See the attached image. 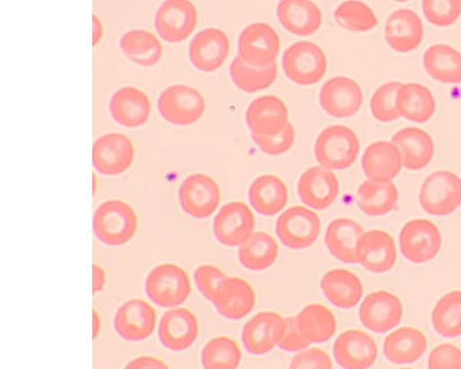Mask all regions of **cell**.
<instances>
[{"label":"cell","instance_id":"obj_1","mask_svg":"<svg viewBox=\"0 0 461 369\" xmlns=\"http://www.w3.org/2000/svg\"><path fill=\"white\" fill-rule=\"evenodd\" d=\"M138 230V213L122 200L105 201L95 212L94 232L104 245L124 246L135 238Z\"/></svg>","mask_w":461,"mask_h":369},{"label":"cell","instance_id":"obj_2","mask_svg":"<svg viewBox=\"0 0 461 369\" xmlns=\"http://www.w3.org/2000/svg\"><path fill=\"white\" fill-rule=\"evenodd\" d=\"M360 153V140L356 132L344 125L325 128L317 137L315 156L321 166L330 170L351 167Z\"/></svg>","mask_w":461,"mask_h":369},{"label":"cell","instance_id":"obj_3","mask_svg":"<svg viewBox=\"0 0 461 369\" xmlns=\"http://www.w3.org/2000/svg\"><path fill=\"white\" fill-rule=\"evenodd\" d=\"M145 290L153 303L163 308H174L188 300L192 286L183 267L167 263L150 270L145 280Z\"/></svg>","mask_w":461,"mask_h":369},{"label":"cell","instance_id":"obj_4","mask_svg":"<svg viewBox=\"0 0 461 369\" xmlns=\"http://www.w3.org/2000/svg\"><path fill=\"white\" fill-rule=\"evenodd\" d=\"M419 202L431 215H450L461 206V177L446 169L433 172L421 184Z\"/></svg>","mask_w":461,"mask_h":369},{"label":"cell","instance_id":"obj_5","mask_svg":"<svg viewBox=\"0 0 461 369\" xmlns=\"http://www.w3.org/2000/svg\"><path fill=\"white\" fill-rule=\"evenodd\" d=\"M283 68L292 82L302 86H311L325 76L328 58L317 44L299 41L285 51Z\"/></svg>","mask_w":461,"mask_h":369},{"label":"cell","instance_id":"obj_6","mask_svg":"<svg viewBox=\"0 0 461 369\" xmlns=\"http://www.w3.org/2000/svg\"><path fill=\"white\" fill-rule=\"evenodd\" d=\"M400 248L414 265L427 264L440 253L443 238L438 227L424 218L412 219L403 226L399 237Z\"/></svg>","mask_w":461,"mask_h":369},{"label":"cell","instance_id":"obj_7","mask_svg":"<svg viewBox=\"0 0 461 369\" xmlns=\"http://www.w3.org/2000/svg\"><path fill=\"white\" fill-rule=\"evenodd\" d=\"M160 114L170 123L188 126L198 122L206 111L204 96L194 87L174 85L158 97Z\"/></svg>","mask_w":461,"mask_h":369},{"label":"cell","instance_id":"obj_8","mask_svg":"<svg viewBox=\"0 0 461 369\" xmlns=\"http://www.w3.org/2000/svg\"><path fill=\"white\" fill-rule=\"evenodd\" d=\"M182 210L191 217L204 219L212 215L221 202L218 182L209 175L191 174L181 183L177 193Z\"/></svg>","mask_w":461,"mask_h":369},{"label":"cell","instance_id":"obj_9","mask_svg":"<svg viewBox=\"0 0 461 369\" xmlns=\"http://www.w3.org/2000/svg\"><path fill=\"white\" fill-rule=\"evenodd\" d=\"M276 230L284 246L291 249H304L317 242L321 231V220L314 211L295 205L279 216Z\"/></svg>","mask_w":461,"mask_h":369},{"label":"cell","instance_id":"obj_10","mask_svg":"<svg viewBox=\"0 0 461 369\" xmlns=\"http://www.w3.org/2000/svg\"><path fill=\"white\" fill-rule=\"evenodd\" d=\"M280 50L279 34L266 22L251 23L240 35V57L252 67L266 68L276 64Z\"/></svg>","mask_w":461,"mask_h":369},{"label":"cell","instance_id":"obj_11","mask_svg":"<svg viewBox=\"0 0 461 369\" xmlns=\"http://www.w3.org/2000/svg\"><path fill=\"white\" fill-rule=\"evenodd\" d=\"M153 22L164 40L181 43L197 28L199 13L187 0H167L158 6Z\"/></svg>","mask_w":461,"mask_h":369},{"label":"cell","instance_id":"obj_12","mask_svg":"<svg viewBox=\"0 0 461 369\" xmlns=\"http://www.w3.org/2000/svg\"><path fill=\"white\" fill-rule=\"evenodd\" d=\"M158 311L142 299L125 302L115 312L113 329L128 342H142L153 335L158 325Z\"/></svg>","mask_w":461,"mask_h":369},{"label":"cell","instance_id":"obj_13","mask_svg":"<svg viewBox=\"0 0 461 369\" xmlns=\"http://www.w3.org/2000/svg\"><path fill=\"white\" fill-rule=\"evenodd\" d=\"M404 315V307L394 292L377 290L369 292L359 309L362 324L376 334H386L397 327Z\"/></svg>","mask_w":461,"mask_h":369},{"label":"cell","instance_id":"obj_14","mask_svg":"<svg viewBox=\"0 0 461 369\" xmlns=\"http://www.w3.org/2000/svg\"><path fill=\"white\" fill-rule=\"evenodd\" d=\"M135 153V146L127 135L121 132L105 133L94 143L93 164L101 174L120 175L132 166Z\"/></svg>","mask_w":461,"mask_h":369},{"label":"cell","instance_id":"obj_15","mask_svg":"<svg viewBox=\"0 0 461 369\" xmlns=\"http://www.w3.org/2000/svg\"><path fill=\"white\" fill-rule=\"evenodd\" d=\"M255 226V215L248 204L232 202L223 205L215 216L213 234L223 246L238 247L253 234Z\"/></svg>","mask_w":461,"mask_h":369},{"label":"cell","instance_id":"obj_16","mask_svg":"<svg viewBox=\"0 0 461 369\" xmlns=\"http://www.w3.org/2000/svg\"><path fill=\"white\" fill-rule=\"evenodd\" d=\"M333 355L343 369H369L376 362L378 346L367 332L348 329L337 338L333 345Z\"/></svg>","mask_w":461,"mask_h":369},{"label":"cell","instance_id":"obj_17","mask_svg":"<svg viewBox=\"0 0 461 369\" xmlns=\"http://www.w3.org/2000/svg\"><path fill=\"white\" fill-rule=\"evenodd\" d=\"M320 104L329 115L345 119L357 115L364 103L361 86L349 77L328 80L320 92Z\"/></svg>","mask_w":461,"mask_h":369},{"label":"cell","instance_id":"obj_18","mask_svg":"<svg viewBox=\"0 0 461 369\" xmlns=\"http://www.w3.org/2000/svg\"><path fill=\"white\" fill-rule=\"evenodd\" d=\"M357 263L374 274L392 271L398 258L397 246L393 237L384 230H374L361 237L357 251Z\"/></svg>","mask_w":461,"mask_h":369},{"label":"cell","instance_id":"obj_19","mask_svg":"<svg viewBox=\"0 0 461 369\" xmlns=\"http://www.w3.org/2000/svg\"><path fill=\"white\" fill-rule=\"evenodd\" d=\"M197 316L185 308L172 309L162 317L158 337L161 344L174 352H182L194 346L199 338Z\"/></svg>","mask_w":461,"mask_h":369},{"label":"cell","instance_id":"obj_20","mask_svg":"<svg viewBox=\"0 0 461 369\" xmlns=\"http://www.w3.org/2000/svg\"><path fill=\"white\" fill-rule=\"evenodd\" d=\"M285 330V320L277 312L262 311L249 320L242 330V342L252 355H264L279 345Z\"/></svg>","mask_w":461,"mask_h":369},{"label":"cell","instance_id":"obj_21","mask_svg":"<svg viewBox=\"0 0 461 369\" xmlns=\"http://www.w3.org/2000/svg\"><path fill=\"white\" fill-rule=\"evenodd\" d=\"M230 53L228 35L218 28H205L190 41L188 56L192 65L204 72H213L225 62Z\"/></svg>","mask_w":461,"mask_h":369},{"label":"cell","instance_id":"obj_22","mask_svg":"<svg viewBox=\"0 0 461 369\" xmlns=\"http://www.w3.org/2000/svg\"><path fill=\"white\" fill-rule=\"evenodd\" d=\"M297 192L301 201L307 206L325 210L338 198L339 182L330 169L312 166L301 176Z\"/></svg>","mask_w":461,"mask_h":369},{"label":"cell","instance_id":"obj_23","mask_svg":"<svg viewBox=\"0 0 461 369\" xmlns=\"http://www.w3.org/2000/svg\"><path fill=\"white\" fill-rule=\"evenodd\" d=\"M384 37L387 44L396 52L410 53L418 49L424 40V24L413 11L399 9L387 20Z\"/></svg>","mask_w":461,"mask_h":369},{"label":"cell","instance_id":"obj_24","mask_svg":"<svg viewBox=\"0 0 461 369\" xmlns=\"http://www.w3.org/2000/svg\"><path fill=\"white\" fill-rule=\"evenodd\" d=\"M392 143L401 154L402 166L413 171L427 167L436 154L432 137L426 130L416 127L398 130L393 136Z\"/></svg>","mask_w":461,"mask_h":369},{"label":"cell","instance_id":"obj_25","mask_svg":"<svg viewBox=\"0 0 461 369\" xmlns=\"http://www.w3.org/2000/svg\"><path fill=\"white\" fill-rule=\"evenodd\" d=\"M113 119L128 128H139L147 123L151 104L146 93L135 86H124L115 91L109 100Z\"/></svg>","mask_w":461,"mask_h":369},{"label":"cell","instance_id":"obj_26","mask_svg":"<svg viewBox=\"0 0 461 369\" xmlns=\"http://www.w3.org/2000/svg\"><path fill=\"white\" fill-rule=\"evenodd\" d=\"M212 303L225 319L239 320L253 310L256 293L247 280L238 276H229Z\"/></svg>","mask_w":461,"mask_h":369},{"label":"cell","instance_id":"obj_27","mask_svg":"<svg viewBox=\"0 0 461 369\" xmlns=\"http://www.w3.org/2000/svg\"><path fill=\"white\" fill-rule=\"evenodd\" d=\"M285 103L275 95L253 100L246 112V122L251 132L268 135L284 130L289 123Z\"/></svg>","mask_w":461,"mask_h":369},{"label":"cell","instance_id":"obj_28","mask_svg":"<svg viewBox=\"0 0 461 369\" xmlns=\"http://www.w3.org/2000/svg\"><path fill=\"white\" fill-rule=\"evenodd\" d=\"M429 341L425 332L403 326L389 335L383 343L384 356L396 364H411L425 355Z\"/></svg>","mask_w":461,"mask_h":369},{"label":"cell","instance_id":"obj_29","mask_svg":"<svg viewBox=\"0 0 461 369\" xmlns=\"http://www.w3.org/2000/svg\"><path fill=\"white\" fill-rule=\"evenodd\" d=\"M364 233L358 221L348 217H339L328 226L325 244L330 253L339 262L357 264V246Z\"/></svg>","mask_w":461,"mask_h":369},{"label":"cell","instance_id":"obj_30","mask_svg":"<svg viewBox=\"0 0 461 369\" xmlns=\"http://www.w3.org/2000/svg\"><path fill=\"white\" fill-rule=\"evenodd\" d=\"M321 288L328 302L340 309L357 307L364 295L360 278L346 269L327 272L321 281Z\"/></svg>","mask_w":461,"mask_h":369},{"label":"cell","instance_id":"obj_31","mask_svg":"<svg viewBox=\"0 0 461 369\" xmlns=\"http://www.w3.org/2000/svg\"><path fill=\"white\" fill-rule=\"evenodd\" d=\"M277 17L287 32L298 36L314 34L323 22L321 10L309 0H284L277 6Z\"/></svg>","mask_w":461,"mask_h":369},{"label":"cell","instance_id":"obj_32","mask_svg":"<svg viewBox=\"0 0 461 369\" xmlns=\"http://www.w3.org/2000/svg\"><path fill=\"white\" fill-rule=\"evenodd\" d=\"M249 200L255 211L264 216H274L283 211L289 201L286 184L277 176H258L250 184Z\"/></svg>","mask_w":461,"mask_h":369},{"label":"cell","instance_id":"obj_33","mask_svg":"<svg viewBox=\"0 0 461 369\" xmlns=\"http://www.w3.org/2000/svg\"><path fill=\"white\" fill-rule=\"evenodd\" d=\"M362 167L370 180L392 181L401 173L402 160L394 144L376 141L367 146L362 158Z\"/></svg>","mask_w":461,"mask_h":369},{"label":"cell","instance_id":"obj_34","mask_svg":"<svg viewBox=\"0 0 461 369\" xmlns=\"http://www.w3.org/2000/svg\"><path fill=\"white\" fill-rule=\"evenodd\" d=\"M361 211L372 217L386 215L394 211L400 201L399 190L393 181H364L357 193Z\"/></svg>","mask_w":461,"mask_h":369},{"label":"cell","instance_id":"obj_35","mask_svg":"<svg viewBox=\"0 0 461 369\" xmlns=\"http://www.w3.org/2000/svg\"><path fill=\"white\" fill-rule=\"evenodd\" d=\"M401 117L407 121L425 123L430 121L437 110V102L432 92L425 86L402 84L397 97Z\"/></svg>","mask_w":461,"mask_h":369},{"label":"cell","instance_id":"obj_36","mask_svg":"<svg viewBox=\"0 0 461 369\" xmlns=\"http://www.w3.org/2000/svg\"><path fill=\"white\" fill-rule=\"evenodd\" d=\"M280 248L270 234L253 233L240 248V264L248 270L260 272L271 268L277 261Z\"/></svg>","mask_w":461,"mask_h":369},{"label":"cell","instance_id":"obj_37","mask_svg":"<svg viewBox=\"0 0 461 369\" xmlns=\"http://www.w3.org/2000/svg\"><path fill=\"white\" fill-rule=\"evenodd\" d=\"M424 67L435 81L446 85L461 83V53L446 44H435L424 55Z\"/></svg>","mask_w":461,"mask_h":369},{"label":"cell","instance_id":"obj_38","mask_svg":"<svg viewBox=\"0 0 461 369\" xmlns=\"http://www.w3.org/2000/svg\"><path fill=\"white\" fill-rule=\"evenodd\" d=\"M120 46L131 61L144 67L157 65L164 55V48L158 37L142 29L124 32Z\"/></svg>","mask_w":461,"mask_h":369},{"label":"cell","instance_id":"obj_39","mask_svg":"<svg viewBox=\"0 0 461 369\" xmlns=\"http://www.w3.org/2000/svg\"><path fill=\"white\" fill-rule=\"evenodd\" d=\"M298 326L311 344H321L330 340L336 334L337 319L321 304L305 306L296 316Z\"/></svg>","mask_w":461,"mask_h":369},{"label":"cell","instance_id":"obj_40","mask_svg":"<svg viewBox=\"0 0 461 369\" xmlns=\"http://www.w3.org/2000/svg\"><path fill=\"white\" fill-rule=\"evenodd\" d=\"M431 320L438 335L445 338L461 336V290H452L435 304Z\"/></svg>","mask_w":461,"mask_h":369},{"label":"cell","instance_id":"obj_41","mask_svg":"<svg viewBox=\"0 0 461 369\" xmlns=\"http://www.w3.org/2000/svg\"><path fill=\"white\" fill-rule=\"evenodd\" d=\"M229 72L230 79L241 91L257 93L275 84L278 67L276 63L266 68L252 67L239 56L230 64Z\"/></svg>","mask_w":461,"mask_h":369},{"label":"cell","instance_id":"obj_42","mask_svg":"<svg viewBox=\"0 0 461 369\" xmlns=\"http://www.w3.org/2000/svg\"><path fill=\"white\" fill-rule=\"evenodd\" d=\"M204 369H237L242 360L239 344L225 336L211 339L201 355Z\"/></svg>","mask_w":461,"mask_h":369},{"label":"cell","instance_id":"obj_43","mask_svg":"<svg viewBox=\"0 0 461 369\" xmlns=\"http://www.w3.org/2000/svg\"><path fill=\"white\" fill-rule=\"evenodd\" d=\"M334 18L339 26L354 32H369L378 23L374 11L361 2L340 4L334 13Z\"/></svg>","mask_w":461,"mask_h":369},{"label":"cell","instance_id":"obj_44","mask_svg":"<svg viewBox=\"0 0 461 369\" xmlns=\"http://www.w3.org/2000/svg\"><path fill=\"white\" fill-rule=\"evenodd\" d=\"M402 83L392 81L379 86L370 101L373 117L384 123L398 121L401 118L397 104L398 92Z\"/></svg>","mask_w":461,"mask_h":369},{"label":"cell","instance_id":"obj_45","mask_svg":"<svg viewBox=\"0 0 461 369\" xmlns=\"http://www.w3.org/2000/svg\"><path fill=\"white\" fill-rule=\"evenodd\" d=\"M251 137L263 153L277 157L291 149L295 140V130L293 124L289 122L279 132L268 135L251 132Z\"/></svg>","mask_w":461,"mask_h":369},{"label":"cell","instance_id":"obj_46","mask_svg":"<svg viewBox=\"0 0 461 369\" xmlns=\"http://www.w3.org/2000/svg\"><path fill=\"white\" fill-rule=\"evenodd\" d=\"M421 6L428 21L439 27L452 25L461 14V2L455 0H432L422 3Z\"/></svg>","mask_w":461,"mask_h":369},{"label":"cell","instance_id":"obj_47","mask_svg":"<svg viewBox=\"0 0 461 369\" xmlns=\"http://www.w3.org/2000/svg\"><path fill=\"white\" fill-rule=\"evenodd\" d=\"M228 277L221 268L210 265L201 266L194 272L199 291L211 302H213L217 292Z\"/></svg>","mask_w":461,"mask_h":369},{"label":"cell","instance_id":"obj_48","mask_svg":"<svg viewBox=\"0 0 461 369\" xmlns=\"http://www.w3.org/2000/svg\"><path fill=\"white\" fill-rule=\"evenodd\" d=\"M429 369H461V350L450 343L436 346L429 357Z\"/></svg>","mask_w":461,"mask_h":369},{"label":"cell","instance_id":"obj_49","mask_svg":"<svg viewBox=\"0 0 461 369\" xmlns=\"http://www.w3.org/2000/svg\"><path fill=\"white\" fill-rule=\"evenodd\" d=\"M290 369H333L330 356L320 348L303 350L295 355Z\"/></svg>","mask_w":461,"mask_h":369},{"label":"cell","instance_id":"obj_50","mask_svg":"<svg viewBox=\"0 0 461 369\" xmlns=\"http://www.w3.org/2000/svg\"><path fill=\"white\" fill-rule=\"evenodd\" d=\"M285 320V330L278 346L288 352H295L305 349L311 346L301 331L296 316H290Z\"/></svg>","mask_w":461,"mask_h":369},{"label":"cell","instance_id":"obj_51","mask_svg":"<svg viewBox=\"0 0 461 369\" xmlns=\"http://www.w3.org/2000/svg\"><path fill=\"white\" fill-rule=\"evenodd\" d=\"M124 369H171V367L158 357L140 356L131 360Z\"/></svg>","mask_w":461,"mask_h":369},{"label":"cell","instance_id":"obj_52","mask_svg":"<svg viewBox=\"0 0 461 369\" xmlns=\"http://www.w3.org/2000/svg\"><path fill=\"white\" fill-rule=\"evenodd\" d=\"M94 292H101L106 285L107 274L105 270L99 265L94 264Z\"/></svg>","mask_w":461,"mask_h":369},{"label":"cell","instance_id":"obj_53","mask_svg":"<svg viewBox=\"0 0 461 369\" xmlns=\"http://www.w3.org/2000/svg\"><path fill=\"white\" fill-rule=\"evenodd\" d=\"M93 27H94V46L96 47L102 40L104 36V24L102 20L98 17L96 14H94L93 16Z\"/></svg>","mask_w":461,"mask_h":369},{"label":"cell","instance_id":"obj_54","mask_svg":"<svg viewBox=\"0 0 461 369\" xmlns=\"http://www.w3.org/2000/svg\"><path fill=\"white\" fill-rule=\"evenodd\" d=\"M102 329V320L96 309L93 310V338L95 340Z\"/></svg>","mask_w":461,"mask_h":369},{"label":"cell","instance_id":"obj_55","mask_svg":"<svg viewBox=\"0 0 461 369\" xmlns=\"http://www.w3.org/2000/svg\"><path fill=\"white\" fill-rule=\"evenodd\" d=\"M94 184H95L94 194H95V192H96V176L95 174H94Z\"/></svg>","mask_w":461,"mask_h":369},{"label":"cell","instance_id":"obj_56","mask_svg":"<svg viewBox=\"0 0 461 369\" xmlns=\"http://www.w3.org/2000/svg\"><path fill=\"white\" fill-rule=\"evenodd\" d=\"M399 369H415V368H411V367H403V368H399Z\"/></svg>","mask_w":461,"mask_h":369}]
</instances>
